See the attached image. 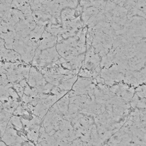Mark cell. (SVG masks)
<instances>
[{"instance_id":"1","label":"cell","mask_w":146,"mask_h":146,"mask_svg":"<svg viewBox=\"0 0 146 146\" xmlns=\"http://www.w3.org/2000/svg\"><path fill=\"white\" fill-rule=\"evenodd\" d=\"M121 129L129 145H146V84L135 87L131 111Z\"/></svg>"},{"instance_id":"2","label":"cell","mask_w":146,"mask_h":146,"mask_svg":"<svg viewBox=\"0 0 146 146\" xmlns=\"http://www.w3.org/2000/svg\"><path fill=\"white\" fill-rule=\"evenodd\" d=\"M29 84L31 87H37L45 85L46 81L39 72L34 67H31L29 72Z\"/></svg>"},{"instance_id":"3","label":"cell","mask_w":146,"mask_h":146,"mask_svg":"<svg viewBox=\"0 0 146 146\" xmlns=\"http://www.w3.org/2000/svg\"><path fill=\"white\" fill-rule=\"evenodd\" d=\"M22 59L19 53L13 49L6 48L5 47L0 49V60L11 62H18Z\"/></svg>"},{"instance_id":"4","label":"cell","mask_w":146,"mask_h":146,"mask_svg":"<svg viewBox=\"0 0 146 146\" xmlns=\"http://www.w3.org/2000/svg\"><path fill=\"white\" fill-rule=\"evenodd\" d=\"M57 41L58 39L56 37L46 32L43 34L42 39L39 41V44L38 47L41 50L50 48L54 46Z\"/></svg>"},{"instance_id":"5","label":"cell","mask_w":146,"mask_h":146,"mask_svg":"<svg viewBox=\"0 0 146 146\" xmlns=\"http://www.w3.org/2000/svg\"><path fill=\"white\" fill-rule=\"evenodd\" d=\"M11 117V113L5 111L2 107L0 110V133L1 136H2L5 133L9 124V120Z\"/></svg>"},{"instance_id":"6","label":"cell","mask_w":146,"mask_h":146,"mask_svg":"<svg viewBox=\"0 0 146 146\" xmlns=\"http://www.w3.org/2000/svg\"><path fill=\"white\" fill-rule=\"evenodd\" d=\"M69 98V95L68 94H67L64 96L62 97L61 99H60V100L56 103L59 110L62 114V116L67 115L68 113V107L70 103Z\"/></svg>"},{"instance_id":"7","label":"cell","mask_w":146,"mask_h":146,"mask_svg":"<svg viewBox=\"0 0 146 146\" xmlns=\"http://www.w3.org/2000/svg\"><path fill=\"white\" fill-rule=\"evenodd\" d=\"M10 122L11 123H13V124H14L17 128H19L20 129H21L22 128V125L21 119L18 116H13L11 117Z\"/></svg>"},{"instance_id":"8","label":"cell","mask_w":146,"mask_h":146,"mask_svg":"<svg viewBox=\"0 0 146 146\" xmlns=\"http://www.w3.org/2000/svg\"><path fill=\"white\" fill-rule=\"evenodd\" d=\"M15 90H16L17 94L19 95V96L22 98L24 91V88L20 84V83H15L13 85Z\"/></svg>"},{"instance_id":"9","label":"cell","mask_w":146,"mask_h":146,"mask_svg":"<svg viewBox=\"0 0 146 146\" xmlns=\"http://www.w3.org/2000/svg\"><path fill=\"white\" fill-rule=\"evenodd\" d=\"M6 145V143H3V142L0 141V145Z\"/></svg>"}]
</instances>
